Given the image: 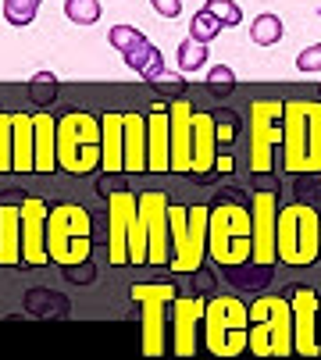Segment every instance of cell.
I'll list each match as a JSON object with an SVG mask.
<instances>
[{
  "label": "cell",
  "mask_w": 321,
  "mask_h": 360,
  "mask_svg": "<svg viewBox=\"0 0 321 360\" xmlns=\"http://www.w3.org/2000/svg\"><path fill=\"white\" fill-rule=\"evenodd\" d=\"M282 104L286 100H257L250 108V168H253V175L272 172L275 150H282Z\"/></svg>",
  "instance_id": "8fae6325"
},
{
  "label": "cell",
  "mask_w": 321,
  "mask_h": 360,
  "mask_svg": "<svg viewBox=\"0 0 321 360\" xmlns=\"http://www.w3.org/2000/svg\"><path fill=\"white\" fill-rule=\"evenodd\" d=\"M168 129H172V172L193 175V108L182 96L168 104Z\"/></svg>",
  "instance_id": "e0dca14e"
},
{
  "label": "cell",
  "mask_w": 321,
  "mask_h": 360,
  "mask_svg": "<svg viewBox=\"0 0 321 360\" xmlns=\"http://www.w3.org/2000/svg\"><path fill=\"white\" fill-rule=\"evenodd\" d=\"M36 11H39V0H4V18L15 29L32 25L36 22Z\"/></svg>",
  "instance_id": "83f0119b"
},
{
  "label": "cell",
  "mask_w": 321,
  "mask_h": 360,
  "mask_svg": "<svg viewBox=\"0 0 321 360\" xmlns=\"http://www.w3.org/2000/svg\"><path fill=\"white\" fill-rule=\"evenodd\" d=\"M36 129V175L58 172V118L54 115H32Z\"/></svg>",
  "instance_id": "7402d4cb"
},
{
  "label": "cell",
  "mask_w": 321,
  "mask_h": 360,
  "mask_svg": "<svg viewBox=\"0 0 321 360\" xmlns=\"http://www.w3.org/2000/svg\"><path fill=\"white\" fill-rule=\"evenodd\" d=\"M125 118V175L146 172V118L129 111Z\"/></svg>",
  "instance_id": "cb8c5ba5"
},
{
  "label": "cell",
  "mask_w": 321,
  "mask_h": 360,
  "mask_svg": "<svg viewBox=\"0 0 321 360\" xmlns=\"http://www.w3.org/2000/svg\"><path fill=\"white\" fill-rule=\"evenodd\" d=\"M103 161V132L100 118L86 111H72L58 118V172L89 175L100 172Z\"/></svg>",
  "instance_id": "3957f363"
},
{
  "label": "cell",
  "mask_w": 321,
  "mask_h": 360,
  "mask_svg": "<svg viewBox=\"0 0 321 360\" xmlns=\"http://www.w3.org/2000/svg\"><path fill=\"white\" fill-rule=\"evenodd\" d=\"M0 264H22V203L0 200Z\"/></svg>",
  "instance_id": "ffe728a7"
},
{
  "label": "cell",
  "mask_w": 321,
  "mask_h": 360,
  "mask_svg": "<svg viewBox=\"0 0 321 360\" xmlns=\"http://www.w3.org/2000/svg\"><path fill=\"white\" fill-rule=\"evenodd\" d=\"M218 168V122L214 115L193 111V175H207Z\"/></svg>",
  "instance_id": "d6986e66"
},
{
  "label": "cell",
  "mask_w": 321,
  "mask_h": 360,
  "mask_svg": "<svg viewBox=\"0 0 321 360\" xmlns=\"http://www.w3.org/2000/svg\"><path fill=\"white\" fill-rule=\"evenodd\" d=\"M207 221L210 211L193 203H168V268L175 275H193L203 268L207 257Z\"/></svg>",
  "instance_id": "5b68a950"
},
{
  "label": "cell",
  "mask_w": 321,
  "mask_h": 360,
  "mask_svg": "<svg viewBox=\"0 0 321 360\" xmlns=\"http://www.w3.org/2000/svg\"><path fill=\"white\" fill-rule=\"evenodd\" d=\"M250 221H253V264H275V225H279V196L257 189L250 200Z\"/></svg>",
  "instance_id": "7c38bea8"
},
{
  "label": "cell",
  "mask_w": 321,
  "mask_h": 360,
  "mask_svg": "<svg viewBox=\"0 0 321 360\" xmlns=\"http://www.w3.org/2000/svg\"><path fill=\"white\" fill-rule=\"evenodd\" d=\"M246 332H250V307H243L236 296H214L203 311V342L214 356H239L246 353Z\"/></svg>",
  "instance_id": "9c48e42d"
},
{
  "label": "cell",
  "mask_w": 321,
  "mask_h": 360,
  "mask_svg": "<svg viewBox=\"0 0 321 360\" xmlns=\"http://www.w3.org/2000/svg\"><path fill=\"white\" fill-rule=\"evenodd\" d=\"M107 250H111V264H150V246L146 229L139 218V196L129 189H118L107 196Z\"/></svg>",
  "instance_id": "7a4b0ae2"
},
{
  "label": "cell",
  "mask_w": 321,
  "mask_h": 360,
  "mask_svg": "<svg viewBox=\"0 0 321 360\" xmlns=\"http://www.w3.org/2000/svg\"><path fill=\"white\" fill-rule=\"evenodd\" d=\"M203 311L207 300L203 296H175L172 303V349L179 356H193L203 328Z\"/></svg>",
  "instance_id": "5bb4252c"
},
{
  "label": "cell",
  "mask_w": 321,
  "mask_h": 360,
  "mask_svg": "<svg viewBox=\"0 0 321 360\" xmlns=\"http://www.w3.org/2000/svg\"><path fill=\"white\" fill-rule=\"evenodd\" d=\"M29 93L36 100V108L54 104V100H58V75H54V72H36L32 82H29Z\"/></svg>",
  "instance_id": "f546056e"
},
{
  "label": "cell",
  "mask_w": 321,
  "mask_h": 360,
  "mask_svg": "<svg viewBox=\"0 0 321 360\" xmlns=\"http://www.w3.org/2000/svg\"><path fill=\"white\" fill-rule=\"evenodd\" d=\"M46 200L43 196H25L22 200V268H43L50 264L46 253Z\"/></svg>",
  "instance_id": "4fadbf2b"
},
{
  "label": "cell",
  "mask_w": 321,
  "mask_h": 360,
  "mask_svg": "<svg viewBox=\"0 0 321 360\" xmlns=\"http://www.w3.org/2000/svg\"><path fill=\"white\" fill-rule=\"evenodd\" d=\"M222 29H225V25H222L218 18H214L207 8H200V11L193 15V22H189V36H193V39H200V43H210Z\"/></svg>",
  "instance_id": "1f68e13d"
},
{
  "label": "cell",
  "mask_w": 321,
  "mask_h": 360,
  "mask_svg": "<svg viewBox=\"0 0 321 360\" xmlns=\"http://www.w3.org/2000/svg\"><path fill=\"white\" fill-rule=\"evenodd\" d=\"M168 196L165 193H143L139 196V218L146 229V246H150V264H168Z\"/></svg>",
  "instance_id": "9a60e30c"
},
{
  "label": "cell",
  "mask_w": 321,
  "mask_h": 360,
  "mask_svg": "<svg viewBox=\"0 0 321 360\" xmlns=\"http://www.w3.org/2000/svg\"><path fill=\"white\" fill-rule=\"evenodd\" d=\"M296 68L300 72H321V43H314V46H307V50H300V58H296Z\"/></svg>",
  "instance_id": "d590c367"
},
{
  "label": "cell",
  "mask_w": 321,
  "mask_h": 360,
  "mask_svg": "<svg viewBox=\"0 0 321 360\" xmlns=\"http://www.w3.org/2000/svg\"><path fill=\"white\" fill-rule=\"evenodd\" d=\"M282 18L279 15H272V11H264V15H257L253 18V25H250V39L257 43V46H275L279 39H282Z\"/></svg>",
  "instance_id": "484cf974"
},
{
  "label": "cell",
  "mask_w": 321,
  "mask_h": 360,
  "mask_svg": "<svg viewBox=\"0 0 321 360\" xmlns=\"http://www.w3.org/2000/svg\"><path fill=\"white\" fill-rule=\"evenodd\" d=\"M207 11L222 25H239L243 22V8L236 4V0H207Z\"/></svg>",
  "instance_id": "836d02e7"
},
{
  "label": "cell",
  "mask_w": 321,
  "mask_h": 360,
  "mask_svg": "<svg viewBox=\"0 0 321 360\" xmlns=\"http://www.w3.org/2000/svg\"><path fill=\"white\" fill-rule=\"evenodd\" d=\"M143 39H146V36H143L136 25H122V22H118L111 32H107V43H111L115 50H122V54H129V50H132V46H139Z\"/></svg>",
  "instance_id": "d6a6232c"
},
{
  "label": "cell",
  "mask_w": 321,
  "mask_h": 360,
  "mask_svg": "<svg viewBox=\"0 0 321 360\" xmlns=\"http://www.w3.org/2000/svg\"><path fill=\"white\" fill-rule=\"evenodd\" d=\"M11 129H15V175H29L36 172V129H32V115L25 111H11Z\"/></svg>",
  "instance_id": "603a6c76"
},
{
  "label": "cell",
  "mask_w": 321,
  "mask_h": 360,
  "mask_svg": "<svg viewBox=\"0 0 321 360\" xmlns=\"http://www.w3.org/2000/svg\"><path fill=\"white\" fill-rule=\"evenodd\" d=\"M207 58H210L207 43H200V39H193V36L179 43V72H196V68L207 65Z\"/></svg>",
  "instance_id": "4316f807"
},
{
  "label": "cell",
  "mask_w": 321,
  "mask_h": 360,
  "mask_svg": "<svg viewBox=\"0 0 321 360\" xmlns=\"http://www.w3.org/2000/svg\"><path fill=\"white\" fill-rule=\"evenodd\" d=\"M175 285L168 282H136L132 300L143 307V353L160 356L168 353V325H172V303H175Z\"/></svg>",
  "instance_id": "30bf717a"
},
{
  "label": "cell",
  "mask_w": 321,
  "mask_h": 360,
  "mask_svg": "<svg viewBox=\"0 0 321 360\" xmlns=\"http://www.w3.org/2000/svg\"><path fill=\"white\" fill-rule=\"evenodd\" d=\"M146 172L165 175L172 172V129L168 108H153L146 118Z\"/></svg>",
  "instance_id": "ac0fdd59"
},
{
  "label": "cell",
  "mask_w": 321,
  "mask_h": 360,
  "mask_svg": "<svg viewBox=\"0 0 321 360\" xmlns=\"http://www.w3.org/2000/svg\"><path fill=\"white\" fill-rule=\"evenodd\" d=\"M275 253L289 268H307V264L321 261V214L310 207V203L279 207Z\"/></svg>",
  "instance_id": "8992f818"
},
{
  "label": "cell",
  "mask_w": 321,
  "mask_h": 360,
  "mask_svg": "<svg viewBox=\"0 0 321 360\" xmlns=\"http://www.w3.org/2000/svg\"><path fill=\"white\" fill-rule=\"evenodd\" d=\"M317 349H321V296H317Z\"/></svg>",
  "instance_id": "74e56055"
},
{
  "label": "cell",
  "mask_w": 321,
  "mask_h": 360,
  "mask_svg": "<svg viewBox=\"0 0 321 360\" xmlns=\"http://www.w3.org/2000/svg\"><path fill=\"white\" fill-rule=\"evenodd\" d=\"M15 168V129H11V115L0 111V175H8Z\"/></svg>",
  "instance_id": "f1b7e54d"
},
{
  "label": "cell",
  "mask_w": 321,
  "mask_h": 360,
  "mask_svg": "<svg viewBox=\"0 0 321 360\" xmlns=\"http://www.w3.org/2000/svg\"><path fill=\"white\" fill-rule=\"evenodd\" d=\"M150 8H153L160 18H179V15H182V0H150Z\"/></svg>",
  "instance_id": "8d00e7d4"
},
{
  "label": "cell",
  "mask_w": 321,
  "mask_h": 360,
  "mask_svg": "<svg viewBox=\"0 0 321 360\" xmlns=\"http://www.w3.org/2000/svg\"><path fill=\"white\" fill-rule=\"evenodd\" d=\"M93 250V218L79 207V203H61L50 207L46 214V253L54 264L75 268L86 264Z\"/></svg>",
  "instance_id": "52a82bcc"
},
{
  "label": "cell",
  "mask_w": 321,
  "mask_h": 360,
  "mask_svg": "<svg viewBox=\"0 0 321 360\" xmlns=\"http://www.w3.org/2000/svg\"><path fill=\"white\" fill-rule=\"evenodd\" d=\"M207 86H210L214 93H225L229 86H236V72H232L229 65H214V68L207 72Z\"/></svg>",
  "instance_id": "e575fe53"
},
{
  "label": "cell",
  "mask_w": 321,
  "mask_h": 360,
  "mask_svg": "<svg viewBox=\"0 0 321 360\" xmlns=\"http://www.w3.org/2000/svg\"><path fill=\"white\" fill-rule=\"evenodd\" d=\"M103 15L100 0H65V18L75 25H93Z\"/></svg>",
  "instance_id": "4dcf8cb0"
},
{
  "label": "cell",
  "mask_w": 321,
  "mask_h": 360,
  "mask_svg": "<svg viewBox=\"0 0 321 360\" xmlns=\"http://www.w3.org/2000/svg\"><path fill=\"white\" fill-rule=\"evenodd\" d=\"M122 58H125V65H129L136 75H143L146 82H157L160 75H165V58H160L157 43H150V39H143L139 46H132L129 54H122Z\"/></svg>",
  "instance_id": "d4e9b609"
},
{
  "label": "cell",
  "mask_w": 321,
  "mask_h": 360,
  "mask_svg": "<svg viewBox=\"0 0 321 360\" xmlns=\"http://www.w3.org/2000/svg\"><path fill=\"white\" fill-rule=\"evenodd\" d=\"M207 253L222 268H236L253 261V221L243 203H218L207 221Z\"/></svg>",
  "instance_id": "277c9868"
},
{
  "label": "cell",
  "mask_w": 321,
  "mask_h": 360,
  "mask_svg": "<svg viewBox=\"0 0 321 360\" xmlns=\"http://www.w3.org/2000/svg\"><path fill=\"white\" fill-rule=\"evenodd\" d=\"M100 132H103L100 172H125V118L118 111L100 115Z\"/></svg>",
  "instance_id": "44dd1931"
},
{
  "label": "cell",
  "mask_w": 321,
  "mask_h": 360,
  "mask_svg": "<svg viewBox=\"0 0 321 360\" xmlns=\"http://www.w3.org/2000/svg\"><path fill=\"white\" fill-rule=\"evenodd\" d=\"M246 353L253 356H289L293 353V303L282 296H260L250 307Z\"/></svg>",
  "instance_id": "ba28073f"
},
{
  "label": "cell",
  "mask_w": 321,
  "mask_h": 360,
  "mask_svg": "<svg viewBox=\"0 0 321 360\" xmlns=\"http://www.w3.org/2000/svg\"><path fill=\"white\" fill-rule=\"evenodd\" d=\"M293 349L300 356H321L317 349V292L300 285L293 292Z\"/></svg>",
  "instance_id": "2e32d148"
},
{
  "label": "cell",
  "mask_w": 321,
  "mask_h": 360,
  "mask_svg": "<svg viewBox=\"0 0 321 360\" xmlns=\"http://www.w3.org/2000/svg\"><path fill=\"white\" fill-rule=\"evenodd\" d=\"M282 168L293 175H321V100L282 104Z\"/></svg>",
  "instance_id": "6da1fadb"
}]
</instances>
